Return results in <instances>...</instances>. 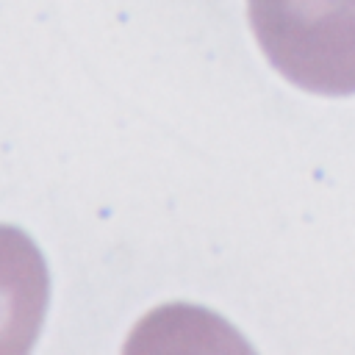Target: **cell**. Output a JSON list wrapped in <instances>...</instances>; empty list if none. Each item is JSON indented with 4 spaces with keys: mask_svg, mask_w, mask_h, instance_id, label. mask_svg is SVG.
I'll list each match as a JSON object with an SVG mask.
<instances>
[{
    "mask_svg": "<svg viewBox=\"0 0 355 355\" xmlns=\"http://www.w3.org/2000/svg\"><path fill=\"white\" fill-rule=\"evenodd\" d=\"M47 294V266L33 239L19 227L0 225V355L33 349Z\"/></svg>",
    "mask_w": 355,
    "mask_h": 355,
    "instance_id": "2",
    "label": "cell"
},
{
    "mask_svg": "<svg viewBox=\"0 0 355 355\" xmlns=\"http://www.w3.org/2000/svg\"><path fill=\"white\" fill-rule=\"evenodd\" d=\"M269 64L313 94H355V0H247Z\"/></svg>",
    "mask_w": 355,
    "mask_h": 355,
    "instance_id": "1",
    "label": "cell"
}]
</instances>
